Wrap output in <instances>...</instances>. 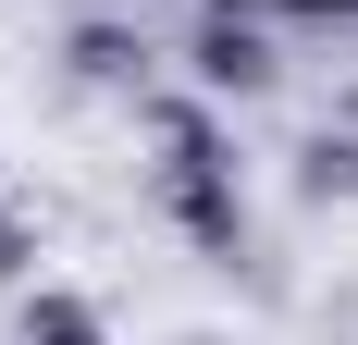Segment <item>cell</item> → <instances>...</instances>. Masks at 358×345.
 Instances as JSON below:
<instances>
[{
	"label": "cell",
	"mask_w": 358,
	"mask_h": 345,
	"mask_svg": "<svg viewBox=\"0 0 358 345\" xmlns=\"http://www.w3.org/2000/svg\"><path fill=\"white\" fill-rule=\"evenodd\" d=\"M13 345H111V321L74 296V284H25L13 296Z\"/></svg>",
	"instance_id": "3"
},
{
	"label": "cell",
	"mask_w": 358,
	"mask_h": 345,
	"mask_svg": "<svg viewBox=\"0 0 358 345\" xmlns=\"http://www.w3.org/2000/svg\"><path fill=\"white\" fill-rule=\"evenodd\" d=\"M25 259H37V235H25V222H0V284H13V296H25V284H37Z\"/></svg>",
	"instance_id": "6"
},
{
	"label": "cell",
	"mask_w": 358,
	"mask_h": 345,
	"mask_svg": "<svg viewBox=\"0 0 358 345\" xmlns=\"http://www.w3.org/2000/svg\"><path fill=\"white\" fill-rule=\"evenodd\" d=\"M62 62L87 74V87H148V37H124V25H74Z\"/></svg>",
	"instance_id": "4"
},
{
	"label": "cell",
	"mask_w": 358,
	"mask_h": 345,
	"mask_svg": "<svg viewBox=\"0 0 358 345\" xmlns=\"http://www.w3.org/2000/svg\"><path fill=\"white\" fill-rule=\"evenodd\" d=\"M185 74H198L210 99H272V87H285V50H272L248 13H210V25L185 37Z\"/></svg>",
	"instance_id": "2"
},
{
	"label": "cell",
	"mask_w": 358,
	"mask_h": 345,
	"mask_svg": "<svg viewBox=\"0 0 358 345\" xmlns=\"http://www.w3.org/2000/svg\"><path fill=\"white\" fill-rule=\"evenodd\" d=\"M148 136H161V210H173V235L198 259H248V198H235V148L198 99H148Z\"/></svg>",
	"instance_id": "1"
},
{
	"label": "cell",
	"mask_w": 358,
	"mask_h": 345,
	"mask_svg": "<svg viewBox=\"0 0 358 345\" xmlns=\"http://www.w3.org/2000/svg\"><path fill=\"white\" fill-rule=\"evenodd\" d=\"M296 185H309V198H358V136H309Z\"/></svg>",
	"instance_id": "5"
}]
</instances>
